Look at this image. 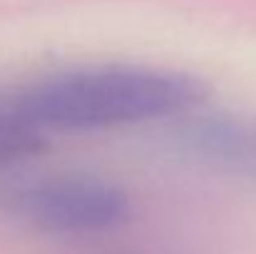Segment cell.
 Returning a JSON list of instances; mask_svg holds the SVG:
<instances>
[{
    "instance_id": "obj_1",
    "label": "cell",
    "mask_w": 256,
    "mask_h": 254,
    "mask_svg": "<svg viewBox=\"0 0 256 254\" xmlns=\"http://www.w3.org/2000/svg\"><path fill=\"white\" fill-rule=\"evenodd\" d=\"M206 100V85L194 75L144 68H80L22 87L5 110L38 130H102L192 112Z\"/></svg>"
},
{
    "instance_id": "obj_2",
    "label": "cell",
    "mask_w": 256,
    "mask_h": 254,
    "mask_svg": "<svg viewBox=\"0 0 256 254\" xmlns=\"http://www.w3.org/2000/svg\"><path fill=\"white\" fill-rule=\"evenodd\" d=\"M5 207L28 224L55 234H102L132 214L127 192L97 177H40L12 184Z\"/></svg>"
},
{
    "instance_id": "obj_3",
    "label": "cell",
    "mask_w": 256,
    "mask_h": 254,
    "mask_svg": "<svg viewBox=\"0 0 256 254\" xmlns=\"http://www.w3.org/2000/svg\"><path fill=\"white\" fill-rule=\"evenodd\" d=\"M186 145L214 167L256 179V125L246 120L232 115L204 117L189 127Z\"/></svg>"
},
{
    "instance_id": "obj_4",
    "label": "cell",
    "mask_w": 256,
    "mask_h": 254,
    "mask_svg": "<svg viewBox=\"0 0 256 254\" xmlns=\"http://www.w3.org/2000/svg\"><path fill=\"white\" fill-rule=\"evenodd\" d=\"M48 147L45 132L10 110H0V169L25 162Z\"/></svg>"
}]
</instances>
